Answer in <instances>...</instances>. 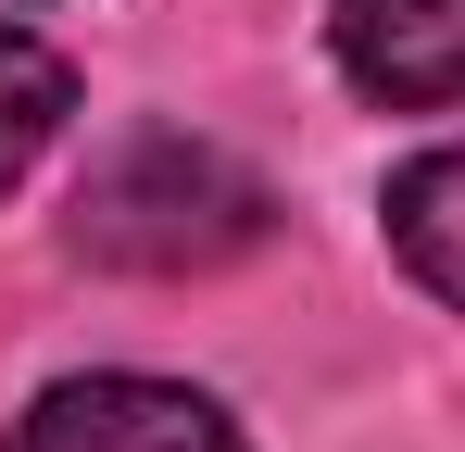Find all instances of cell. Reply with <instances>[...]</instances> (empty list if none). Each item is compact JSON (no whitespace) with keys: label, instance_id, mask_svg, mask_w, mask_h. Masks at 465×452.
Listing matches in <instances>:
<instances>
[{"label":"cell","instance_id":"cell-1","mask_svg":"<svg viewBox=\"0 0 465 452\" xmlns=\"http://www.w3.org/2000/svg\"><path fill=\"white\" fill-rule=\"evenodd\" d=\"M264 239V189L214 139H126L76 189V251L126 277H214Z\"/></svg>","mask_w":465,"mask_h":452},{"label":"cell","instance_id":"cell-2","mask_svg":"<svg viewBox=\"0 0 465 452\" xmlns=\"http://www.w3.org/2000/svg\"><path fill=\"white\" fill-rule=\"evenodd\" d=\"M0 452H239V427L202 389H163V377H76Z\"/></svg>","mask_w":465,"mask_h":452},{"label":"cell","instance_id":"cell-3","mask_svg":"<svg viewBox=\"0 0 465 452\" xmlns=\"http://www.w3.org/2000/svg\"><path fill=\"white\" fill-rule=\"evenodd\" d=\"M340 64L378 101H465V0H340Z\"/></svg>","mask_w":465,"mask_h":452},{"label":"cell","instance_id":"cell-4","mask_svg":"<svg viewBox=\"0 0 465 452\" xmlns=\"http://www.w3.org/2000/svg\"><path fill=\"white\" fill-rule=\"evenodd\" d=\"M390 251L465 314V151H428L390 176Z\"/></svg>","mask_w":465,"mask_h":452},{"label":"cell","instance_id":"cell-5","mask_svg":"<svg viewBox=\"0 0 465 452\" xmlns=\"http://www.w3.org/2000/svg\"><path fill=\"white\" fill-rule=\"evenodd\" d=\"M64 101H76V75L51 64L38 38H13V25H0V189H13V176H25V163L51 151Z\"/></svg>","mask_w":465,"mask_h":452}]
</instances>
